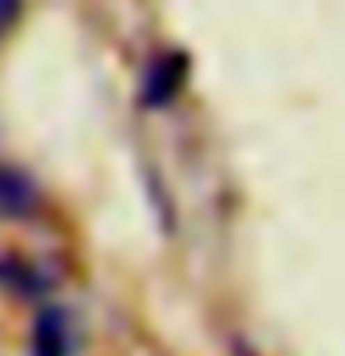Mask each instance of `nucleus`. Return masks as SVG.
I'll list each match as a JSON object with an SVG mask.
<instances>
[{
  "instance_id": "39448f33",
  "label": "nucleus",
  "mask_w": 345,
  "mask_h": 356,
  "mask_svg": "<svg viewBox=\"0 0 345 356\" xmlns=\"http://www.w3.org/2000/svg\"><path fill=\"white\" fill-rule=\"evenodd\" d=\"M19 8H22V0H0V38H4L11 26H15Z\"/></svg>"
},
{
  "instance_id": "20e7f679",
  "label": "nucleus",
  "mask_w": 345,
  "mask_h": 356,
  "mask_svg": "<svg viewBox=\"0 0 345 356\" xmlns=\"http://www.w3.org/2000/svg\"><path fill=\"white\" fill-rule=\"evenodd\" d=\"M0 286L19 297H38V293H49L56 278L49 271H41V267H30L19 256H0Z\"/></svg>"
},
{
  "instance_id": "7ed1b4c3",
  "label": "nucleus",
  "mask_w": 345,
  "mask_h": 356,
  "mask_svg": "<svg viewBox=\"0 0 345 356\" xmlns=\"http://www.w3.org/2000/svg\"><path fill=\"white\" fill-rule=\"evenodd\" d=\"M71 353V319L60 305L38 312L33 323V356H67Z\"/></svg>"
},
{
  "instance_id": "f03ea898",
  "label": "nucleus",
  "mask_w": 345,
  "mask_h": 356,
  "mask_svg": "<svg viewBox=\"0 0 345 356\" xmlns=\"http://www.w3.org/2000/svg\"><path fill=\"white\" fill-rule=\"evenodd\" d=\"M186 56H178V52H163V56H156V60L145 67V78H141V100L149 108H160L167 104L178 89H182L186 82Z\"/></svg>"
},
{
  "instance_id": "f257e3e1",
  "label": "nucleus",
  "mask_w": 345,
  "mask_h": 356,
  "mask_svg": "<svg viewBox=\"0 0 345 356\" xmlns=\"http://www.w3.org/2000/svg\"><path fill=\"white\" fill-rule=\"evenodd\" d=\"M41 211V189L26 171L0 163V219H33Z\"/></svg>"
}]
</instances>
